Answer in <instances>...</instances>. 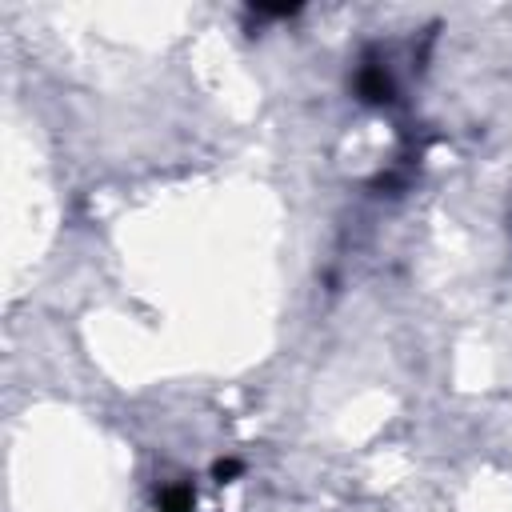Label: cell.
Instances as JSON below:
<instances>
[{
	"label": "cell",
	"instance_id": "6da1fadb",
	"mask_svg": "<svg viewBox=\"0 0 512 512\" xmlns=\"http://www.w3.org/2000/svg\"><path fill=\"white\" fill-rule=\"evenodd\" d=\"M356 96L364 104H392L396 100V88H392V76L384 72V64L376 60H364L356 68Z\"/></svg>",
	"mask_w": 512,
	"mask_h": 512
},
{
	"label": "cell",
	"instance_id": "7a4b0ae2",
	"mask_svg": "<svg viewBox=\"0 0 512 512\" xmlns=\"http://www.w3.org/2000/svg\"><path fill=\"white\" fill-rule=\"evenodd\" d=\"M156 512H196V492L188 480H176V484H164L156 492Z\"/></svg>",
	"mask_w": 512,
	"mask_h": 512
},
{
	"label": "cell",
	"instance_id": "3957f363",
	"mask_svg": "<svg viewBox=\"0 0 512 512\" xmlns=\"http://www.w3.org/2000/svg\"><path fill=\"white\" fill-rule=\"evenodd\" d=\"M240 472H244L240 460H216V464H212V480H216V484H232Z\"/></svg>",
	"mask_w": 512,
	"mask_h": 512
},
{
	"label": "cell",
	"instance_id": "277c9868",
	"mask_svg": "<svg viewBox=\"0 0 512 512\" xmlns=\"http://www.w3.org/2000/svg\"><path fill=\"white\" fill-rule=\"evenodd\" d=\"M252 12H260V16H292V12H300V4H252Z\"/></svg>",
	"mask_w": 512,
	"mask_h": 512
}]
</instances>
